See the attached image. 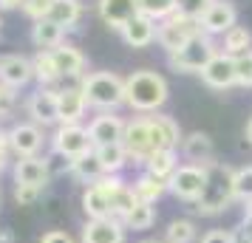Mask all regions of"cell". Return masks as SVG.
Returning <instances> with one entry per match:
<instances>
[{
  "mask_svg": "<svg viewBox=\"0 0 252 243\" xmlns=\"http://www.w3.org/2000/svg\"><path fill=\"white\" fill-rule=\"evenodd\" d=\"M170 99V85L159 71L139 68L125 77V105L133 113H159Z\"/></svg>",
  "mask_w": 252,
  "mask_h": 243,
  "instance_id": "cell-1",
  "label": "cell"
},
{
  "mask_svg": "<svg viewBox=\"0 0 252 243\" xmlns=\"http://www.w3.org/2000/svg\"><path fill=\"white\" fill-rule=\"evenodd\" d=\"M207 170V184L201 198L193 204V212L201 215V218H216V215H224L232 204H235V167H229L224 162H210L204 164Z\"/></svg>",
  "mask_w": 252,
  "mask_h": 243,
  "instance_id": "cell-2",
  "label": "cell"
},
{
  "mask_svg": "<svg viewBox=\"0 0 252 243\" xmlns=\"http://www.w3.org/2000/svg\"><path fill=\"white\" fill-rule=\"evenodd\" d=\"M88 108H96L99 113H116L125 105V77L114 71H91L80 80Z\"/></svg>",
  "mask_w": 252,
  "mask_h": 243,
  "instance_id": "cell-3",
  "label": "cell"
},
{
  "mask_svg": "<svg viewBox=\"0 0 252 243\" xmlns=\"http://www.w3.org/2000/svg\"><path fill=\"white\" fill-rule=\"evenodd\" d=\"M221 46L216 43V37L210 34H195L190 43H184L179 51L167 54V65L176 74H201L207 68V62L216 57Z\"/></svg>",
  "mask_w": 252,
  "mask_h": 243,
  "instance_id": "cell-4",
  "label": "cell"
},
{
  "mask_svg": "<svg viewBox=\"0 0 252 243\" xmlns=\"http://www.w3.org/2000/svg\"><path fill=\"white\" fill-rule=\"evenodd\" d=\"M195 34H204V31H201V23L176 12V14H170V17L159 20L156 43H159V48H164V54H173V51H179L184 43H190Z\"/></svg>",
  "mask_w": 252,
  "mask_h": 243,
  "instance_id": "cell-5",
  "label": "cell"
},
{
  "mask_svg": "<svg viewBox=\"0 0 252 243\" xmlns=\"http://www.w3.org/2000/svg\"><path fill=\"white\" fill-rule=\"evenodd\" d=\"M122 147H125L130 164H145L156 153V141H153V130H150L148 116H133V119L125 122Z\"/></svg>",
  "mask_w": 252,
  "mask_h": 243,
  "instance_id": "cell-6",
  "label": "cell"
},
{
  "mask_svg": "<svg viewBox=\"0 0 252 243\" xmlns=\"http://www.w3.org/2000/svg\"><path fill=\"white\" fill-rule=\"evenodd\" d=\"M204 184H207V170L204 164H187L182 162L179 164V170L170 175V181H167V192L173 198H179L184 204H195L201 192H204Z\"/></svg>",
  "mask_w": 252,
  "mask_h": 243,
  "instance_id": "cell-7",
  "label": "cell"
},
{
  "mask_svg": "<svg viewBox=\"0 0 252 243\" xmlns=\"http://www.w3.org/2000/svg\"><path fill=\"white\" fill-rule=\"evenodd\" d=\"M51 147H54V153H60L68 162L94 150L91 136H88V128L85 125H57L54 136H51Z\"/></svg>",
  "mask_w": 252,
  "mask_h": 243,
  "instance_id": "cell-8",
  "label": "cell"
},
{
  "mask_svg": "<svg viewBox=\"0 0 252 243\" xmlns=\"http://www.w3.org/2000/svg\"><path fill=\"white\" fill-rule=\"evenodd\" d=\"M26 113L32 116V122L40 128H51L60 125V102H57V88H37L29 102H26Z\"/></svg>",
  "mask_w": 252,
  "mask_h": 243,
  "instance_id": "cell-9",
  "label": "cell"
},
{
  "mask_svg": "<svg viewBox=\"0 0 252 243\" xmlns=\"http://www.w3.org/2000/svg\"><path fill=\"white\" fill-rule=\"evenodd\" d=\"M46 144V136H43V128L34 125V122H17L12 130H9V150L17 156V159H29V156H37Z\"/></svg>",
  "mask_w": 252,
  "mask_h": 243,
  "instance_id": "cell-10",
  "label": "cell"
},
{
  "mask_svg": "<svg viewBox=\"0 0 252 243\" xmlns=\"http://www.w3.org/2000/svg\"><path fill=\"white\" fill-rule=\"evenodd\" d=\"M201 82H204L207 88H213V91H229V88H235L238 82H235V57H229L224 51H218L216 57L207 62V68L198 74Z\"/></svg>",
  "mask_w": 252,
  "mask_h": 243,
  "instance_id": "cell-11",
  "label": "cell"
},
{
  "mask_svg": "<svg viewBox=\"0 0 252 243\" xmlns=\"http://www.w3.org/2000/svg\"><path fill=\"white\" fill-rule=\"evenodd\" d=\"M232 26H238V9L232 0H216L201 17V31L210 37H224Z\"/></svg>",
  "mask_w": 252,
  "mask_h": 243,
  "instance_id": "cell-12",
  "label": "cell"
},
{
  "mask_svg": "<svg viewBox=\"0 0 252 243\" xmlns=\"http://www.w3.org/2000/svg\"><path fill=\"white\" fill-rule=\"evenodd\" d=\"M125 122L116 113H99L88 122V136H91L94 147H105V144H119L125 136Z\"/></svg>",
  "mask_w": 252,
  "mask_h": 243,
  "instance_id": "cell-13",
  "label": "cell"
},
{
  "mask_svg": "<svg viewBox=\"0 0 252 243\" xmlns=\"http://www.w3.org/2000/svg\"><path fill=\"white\" fill-rule=\"evenodd\" d=\"M125 235L119 218H88L82 226V243H125Z\"/></svg>",
  "mask_w": 252,
  "mask_h": 243,
  "instance_id": "cell-14",
  "label": "cell"
},
{
  "mask_svg": "<svg viewBox=\"0 0 252 243\" xmlns=\"http://www.w3.org/2000/svg\"><path fill=\"white\" fill-rule=\"evenodd\" d=\"M32 80H34V65H32L29 57H23V54H6V57H0V82L3 85L20 91Z\"/></svg>",
  "mask_w": 252,
  "mask_h": 243,
  "instance_id": "cell-15",
  "label": "cell"
},
{
  "mask_svg": "<svg viewBox=\"0 0 252 243\" xmlns=\"http://www.w3.org/2000/svg\"><path fill=\"white\" fill-rule=\"evenodd\" d=\"M150 130H153V141H156V150H179L182 147V125L167 113H150L148 116Z\"/></svg>",
  "mask_w": 252,
  "mask_h": 243,
  "instance_id": "cell-16",
  "label": "cell"
},
{
  "mask_svg": "<svg viewBox=\"0 0 252 243\" xmlns=\"http://www.w3.org/2000/svg\"><path fill=\"white\" fill-rule=\"evenodd\" d=\"M96 12L102 17V23L114 31H122L139 12L136 0H96Z\"/></svg>",
  "mask_w": 252,
  "mask_h": 243,
  "instance_id": "cell-17",
  "label": "cell"
},
{
  "mask_svg": "<svg viewBox=\"0 0 252 243\" xmlns=\"http://www.w3.org/2000/svg\"><path fill=\"white\" fill-rule=\"evenodd\" d=\"M51 178H54L51 175V167L40 156H29V159H17L14 162V184H29V187L46 189Z\"/></svg>",
  "mask_w": 252,
  "mask_h": 243,
  "instance_id": "cell-18",
  "label": "cell"
},
{
  "mask_svg": "<svg viewBox=\"0 0 252 243\" xmlns=\"http://www.w3.org/2000/svg\"><path fill=\"white\" fill-rule=\"evenodd\" d=\"M57 102H60V125H80L82 116L88 113V102L80 85L57 88Z\"/></svg>",
  "mask_w": 252,
  "mask_h": 243,
  "instance_id": "cell-19",
  "label": "cell"
},
{
  "mask_svg": "<svg viewBox=\"0 0 252 243\" xmlns=\"http://www.w3.org/2000/svg\"><path fill=\"white\" fill-rule=\"evenodd\" d=\"M179 153H182V159L187 164H210V162H216V144H213V139H210V133H204V130H193V133H187V136L182 139Z\"/></svg>",
  "mask_w": 252,
  "mask_h": 243,
  "instance_id": "cell-20",
  "label": "cell"
},
{
  "mask_svg": "<svg viewBox=\"0 0 252 243\" xmlns=\"http://www.w3.org/2000/svg\"><path fill=\"white\" fill-rule=\"evenodd\" d=\"M51 57H54V65H57L63 80H82V77H85L88 59H85V54H82L77 46L63 43V46H57L54 51H51Z\"/></svg>",
  "mask_w": 252,
  "mask_h": 243,
  "instance_id": "cell-21",
  "label": "cell"
},
{
  "mask_svg": "<svg viewBox=\"0 0 252 243\" xmlns=\"http://www.w3.org/2000/svg\"><path fill=\"white\" fill-rule=\"evenodd\" d=\"M156 28H159V23H156L153 17H148V14H136V17H133L119 34H122V40H125V46L148 48V46L156 43Z\"/></svg>",
  "mask_w": 252,
  "mask_h": 243,
  "instance_id": "cell-22",
  "label": "cell"
},
{
  "mask_svg": "<svg viewBox=\"0 0 252 243\" xmlns=\"http://www.w3.org/2000/svg\"><path fill=\"white\" fill-rule=\"evenodd\" d=\"M130 187H133V192H136V198L142 201V204H153V207L167 195V181L150 175L148 170H142V173L130 181Z\"/></svg>",
  "mask_w": 252,
  "mask_h": 243,
  "instance_id": "cell-23",
  "label": "cell"
},
{
  "mask_svg": "<svg viewBox=\"0 0 252 243\" xmlns=\"http://www.w3.org/2000/svg\"><path fill=\"white\" fill-rule=\"evenodd\" d=\"M32 43L37 46V51H54L57 46L65 43V28L46 20V17L34 20V26H32Z\"/></svg>",
  "mask_w": 252,
  "mask_h": 243,
  "instance_id": "cell-24",
  "label": "cell"
},
{
  "mask_svg": "<svg viewBox=\"0 0 252 243\" xmlns=\"http://www.w3.org/2000/svg\"><path fill=\"white\" fill-rule=\"evenodd\" d=\"M80 17H82L80 0H51V6H48V12H46V20L63 26L65 31L80 23Z\"/></svg>",
  "mask_w": 252,
  "mask_h": 243,
  "instance_id": "cell-25",
  "label": "cell"
},
{
  "mask_svg": "<svg viewBox=\"0 0 252 243\" xmlns=\"http://www.w3.org/2000/svg\"><path fill=\"white\" fill-rule=\"evenodd\" d=\"M80 184H85V187H91V184H96L99 178L105 175V170H102V164H99V159H96V153H85V156H80V159H71V170H68Z\"/></svg>",
  "mask_w": 252,
  "mask_h": 243,
  "instance_id": "cell-26",
  "label": "cell"
},
{
  "mask_svg": "<svg viewBox=\"0 0 252 243\" xmlns=\"http://www.w3.org/2000/svg\"><path fill=\"white\" fill-rule=\"evenodd\" d=\"M82 212H85V218H114L111 198L105 195L96 184L82 189Z\"/></svg>",
  "mask_w": 252,
  "mask_h": 243,
  "instance_id": "cell-27",
  "label": "cell"
},
{
  "mask_svg": "<svg viewBox=\"0 0 252 243\" xmlns=\"http://www.w3.org/2000/svg\"><path fill=\"white\" fill-rule=\"evenodd\" d=\"M179 150H156L148 162L142 164V170H148L150 175H156L161 181H170V175L179 170Z\"/></svg>",
  "mask_w": 252,
  "mask_h": 243,
  "instance_id": "cell-28",
  "label": "cell"
},
{
  "mask_svg": "<svg viewBox=\"0 0 252 243\" xmlns=\"http://www.w3.org/2000/svg\"><path fill=\"white\" fill-rule=\"evenodd\" d=\"M94 153H96V159H99V164H102L105 175H122V170H125L127 164H130V159H127L125 147H122V141H119V144L94 147Z\"/></svg>",
  "mask_w": 252,
  "mask_h": 243,
  "instance_id": "cell-29",
  "label": "cell"
},
{
  "mask_svg": "<svg viewBox=\"0 0 252 243\" xmlns=\"http://www.w3.org/2000/svg\"><path fill=\"white\" fill-rule=\"evenodd\" d=\"M252 48V31L247 26H232L227 34L221 37V51L229 57H241Z\"/></svg>",
  "mask_w": 252,
  "mask_h": 243,
  "instance_id": "cell-30",
  "label": "cell"
},
{
  "mask_svg": "<svg viewBox=\"0 0 252 243\" xmlns=\"http://www.w3.org/2000/svg\"><path fill=\"white\" fill-rule=\"evenodd\" d=\"M32 65H34V80L43 85V88H54L63 77H60L57 65H54V57H51V51H37L34 59H32Z\"/></svg>",
  "mask_w": 252,
  "mask_h": 243,
  "instance_id": "cell-31",
  "label": "cell"
},
{
  "mask_svg": "<svg viewBox=\"0 0 252 243\" xmlns=\"http://www.w3.org/2000/svg\"><path fill=\"white\" fill-rule=\"evenodd\" d=\"M122 223H125V229H130V232H148L150 226L156 223V207H153V204H142V201H139L136 207H133L125 218H122Z\"/></svg>",
  "mask_w": 252,
  "mask_h": 243,
  "instance_id": "cell-32",
  "label": "cell"
},
{
  "mask_svg": "<svg viewBox=\"0 0 252 243\" xmlns=\"http://www.w3.org/2000/svg\"><path fill=\"white\" fill-rule=\"evenodd\" d=\"M198 229L190 218H173L164 229V243H195Z\"/></svg>",
  "mask_w": 252,
  "mask_h": 243,
  "instance_id": "cell-33",
  "label": "cell"
},
{
  "mask_svg": "<svg viewBox=\"0 0 252 243\" xmlns=\"http://www.w3.org/2000/svg\"><path fill=\"white\" fill-rule=\"evenodd\" d=\"M108 198H111V209H114V218H119V220L125 218L127 212H130V209H133V207L139 204L136 192H133V187L127 184V181H125L122 187H119V189H114V192H111Z\"/></svg>",
  "mask_w": 252,
  "mask_h": 243,
  "instance_id": "cell-34",
  "label": "cell"
},
{
  "mask_svg": "<svg viewBox=\"0 0 252 243\" xmlns=\"http://www.w3.org/2000/svg\"><path fill=\"white\" fill-rule=\"evenodd\" d=\"M136 3H139V12L153 17L156 23L176 14V0H136Z\"/></svg>",
  "mask_w": 252,
  "mask_h": 243,
  "instance_id": "cell-35",
  "label": "cell"
},
{
  "mask_svg": "<svg viewBox=\"0 0 252 243\" xmlns=\"http://www.w3.org/2000/svg\"><path fill=\"white\" fill-rule=\"evenodd\" d=\"M232 184H235V201H241V204L252 201V164H247V167H238V170H235Z\"/></svg>",
  "mask_w": 252,
  "mask_h": 243,
  "instance_id": "cell-36",
  "label": "cell"
},
{
  "mask_svg": "<svg viewBox=\"0 0 252 243\" xmlns=\"http://www.w3.org/2000/svg\"><path fill=\"white\" fill-rule=\"evenodd\" d=\"M216 0H176V12L184 14V17H190V20H198L201 23V17L204 12L213 6Z\"/></svg>",
  "mask_w": 252,
  "mask_h": 243,
  "instance_id": "cell-37",
  "label": "cell"
},
{
  "mask_svg": "<svg viewBox=\"0 0 252 243\" xmlns=\"http://www.w3.org/2000/svg\"><path fill=\"white\" fill-rule=\"evenodd\" d=\"M235 82L238 88H252V48L247 54L235 57Z\"/></svg>",
  "mask_w": 252,
  "mask_h": 243,
  "instance_id": "cell-38",
  "label": "cell"
},
{
  "mask_svg": "<svg viewBox=\"0 0 252 243\" xmlns=\"http://www.w3.org/2000/svg\"><path fill=\"white\" fill-rule=\"evenodd\" d=\"M43 195V189L40 187H29V184H14V201L20 204V207H32L37 204Z\"/></svg>",
  "mask_w": 252,
  "mask_h": 243,
  "instance_id": "cell-39",
  "label": "cell"
},
{
  "mask_svg": "<svg viewBox=\"0 0 252 243\" xmlns=\"http://www.w3.org/2000/svg\"><path fill=\"white\" fill-rule=\"evenodd\" d=\"M48 6H51V0H20V9H23L29 17H34V20H43V17H46Z\"/></svg>",
  "mask_w": 252,
  "mask_h": 243,
  "instance_id": "cell-40",
  "label": "cell"
},
{
  "mask_svg": "<svg viewBox=\"0 0 252 243\" xmlns=\"http://www.w3.org/2000/svg\"><path fill=\"white\" fill-rule=\"evenodd\" d=\"M14 99H17L14 88H9V85H3V82H0V119H3V116H9L14 110Z\"/></svg>",
  "mask_w": 252,
  "mask_h": 243,
  "instance_id": "cell-41",
  "label": "cell"
},
{
  "mask_svg": "<svg viewBox=\"0 0 252 243\" xmlns=\"http://www.w3.org/2000/svg\"><path fill=\"white\" fill-rule=\"evenodd\" d=\"M198 243H235V232L232 229H210L201 235Z\"/></svg>",
  "mask_w": 252,
  "mask_h": 243,
  "instance_id": "cell-42",
  "label": "cell"
},
{
  "mask_svg": "<svg viewBox=\"0 0 252 243\" xmlns=\"http://www.w3.org/2000/svg\"><path fill=\"white\" fill-rule=\"evenodd\" d=\"M40 243H77V241L71 238L68 232H63V229H51V232H46V235L40 238Z\"/></svg>",
  "mask_w": 252,
  "mask_h": 243,
  "instance_id": "cell-43",
  "label": "cell"
},
{
  "mask_svg": "<svg viewBox=\"0 0 252 243\" xmlns=\"http://www.w3.org/2000/svg\"><path fill=\"white\" fill-rule=\"evenodd\" d=\"M6 159H9V133L0 130V170L6 167Z\"/></svg>",
  "mask_w": 252,
  "mask_h": 243,
  "instance_id": "cell-44",
  "label": "cell"
},
{
  "mask_svg": "<svg viewBox=\"0 0 252 243\" xmlns=\"http://www.w3.org/2000/svg\"><path fill=\"white\" fill-rule=\"evenodd\" d=\"M244 223H247V226H252V201H247V204H244Z\"/></svg>",
  "mask_w": 252,
  "mask_h": 243,
  "instance_id": "cell-45",
  "label": "cell"
},
{
  "mask_svg": "<svg viewBox=\"0 0 252 243\" xmlns=\"http://www.w3.org/2000/svg\"><path fill=\"white\" fill-rule=\"evenodd\" d=\"M244 139H247V144H252V116L247 119V128H244Z\"/></svg>",
  "mask_w": 252,
  "mask_h": 243,
  "instance_id": "cell-46",
  "label": "cell"
},
{
  "mask_svg": "<svg viewBox=\"0 0 252 243\" xmlns=\"http://www.w3.org/2000/svg\"><path fill=\"white\" fill-rule=\"evenodd\" d=\"M0 9H20V0H0Z\"/></svg>",
  "mask_w": 252,
  "mask_h": 243,
  "instance_id": "cell-47",
  "label": "cell"
},
{
  "mask_svg": "<svg viewBox=\"0 0 252 243\" xmlns=\"http://www.w3.org/2000/svg\"><path fill=\"white\" fill-rule=\"evenodd\" d=\"M0 243H12V232L9 229H0Z\"/></svg>",
  "mask_w": 252,
  "mask_h": 243,
  "instance_id": "cell-48",
  "label": "cell"
},
{
  "mask_svg": "<svg viewBox=\"0 0 252 243\" xmlns=\"http://www.w3.org/2000/svg\"><path fill=\"white\" fill-rule=\"evenodd\" d=\"M142 243H164V241H142Z\"/></svg>",
  "mask_w": 252,
  "mask_h": 243,
  "instance_id": "cell-49",
  "label": "cell"
}]
</instances>
